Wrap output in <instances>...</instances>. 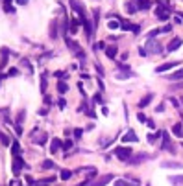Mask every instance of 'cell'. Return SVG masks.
Masks as SVG:
<instances>
[{
  "label": "cell",
  "instance_id": "obj_23",
  "mask_svg": "<svg viewBox=\"0 0 183 186\" xmlns=\"http://www.w3.org/2000/svg\"><path fill=\"white\" fill-rule=\"evenodd\" d=\"M61 145H63V149H70V147H72V142H70V140H65Z\"/></svg>",
  "mask_w": 183,
  "mask_h": 186
},
{
  "label": "cell",
  "instance_id": "obj_17",
  "mask_svg": "<svg viewBox=\"0 0 183 186\" xmlns=\"http://www.w3.org/2000/svg\"><path fill=\"white\" fill-rule=\"evenodd\" d=\"M70 33H76L78 31V21H70V28H69Z\"/></svg>",
  "mask_w": 183,
  "mask_h": 186
},
{
  "label": "cell",
  "instance_id": "obj_9",
  "mask_svg": "<svg viewBox=\"0 0 183 186\" xmlns=\"http://www.w3.org/2000/svg\"><path fill=\"white\" fill-rule=\"evenodd\" d=\"M163 149H170V151L174 153V145L168 140V135H166V133H165V140H163Z\"/></svg>",
  "mask_w": 183,
  "mask_h": 186
},
{
  "label": "cell",
  "instance_id": "obj_4",
  "mask_svg": "<svg viewBox=\"0 0 183 186\" xmlns=\"http://www.w3.org/2000/svg\"><path fill=\"white\" fill-rule=\"evenodd\" d=\"M155 17H157L159 21H166V19H170V11H168L166 7H161V6H159V7L155 9Z\"/></svg>",
  "mask_w": 183,
  "mask_h": 186
},
{
  "label": "cell",
  "instance_id": "obj_10",
  "mask_svg": "<svg viewBox=\"0 0 183 186\" xmlns=\"http://www.w3.org/2000/svg\"><path fill=\"white\" fill-rule=\"evenodd\" d=\"M24 166V162H22V159L20 157H15V164H13V171L15 173H19V169Z\"/></svg>",
  "mask_w": 183,
  "mask_h": 186
},
{
  "label": "cell",
  "instance_id": "obj_18",
  "mask_svg": "<svg viewBox=\"0 0 183 186\" xmlns=\"http://www.w3.org/2000/svg\"><path fill=\"white\" fill-rule=\"evenodd\" d=\"M170 79H183V68L178 70V72H174V74L170 76Z\"/></svg>",
  "mask_w": 183,
  "mask_h": 186
},
{
  "label": "cell",
  "instance_id": "obj_7",
  "mask_svg": "<svg viewBox=\"0 0 183 186\" xmlns=\"http://www.w3.org/2000/svg\"><path fill=\"white\" fill-rule=\"evenodd\" d=\"M115 186H141L137 181H126V179H119L115 181Z\"/></svg>",
  "mask_w": 183,
  "mask_h": 186
},
{
  "label": "cell",
  "instance_id": "obj_29",
  "mask_svg": "<svg viewBox=\"0 0 183 186\" xmlns=\"http://www.w3.org/2000/svg\"><path fill=\"white\" fill-rule=\"evenodd\" d=\"M26 2H28V0H17V4H20V6H24Z\"/></svg>",
  "mask_w": 183,
  "mask_h": 186
},
{
  "label": "cell",
  "instance_id": "obj_12",
  "mask_svg": "<svg viewBox=\"0 0 183 186\" xmlns=\"http://www.w3.org/2000/svg\"><path fill=\"white\" fill-rule=\"evenodd\" d=\"M59 145H61L59 138H52V145H50V151H52V153H56V151L59 149Z\"/></svg>",
  "mask_w": 183,
  "mask_h": 186
},
{
  "label": "cell",
  "instance_id": "obj_16",
  "mask_svg": "<svg viewBox=\"0 0 183 186\" xmlns=\"http://www.w3.org/2000/svg\"><path fill=\"white\" fill-rule=\"evenodd\" d=\"M105 54H107L109 57H115V55H117V46H109V48L105 50Z\"/></svg>",
  "mask_w": 183,
  "mask_h": 186
},
{
  "label": "cell",
  "instance_id": "obj_14",
  "mask_svg": "<svg viewBox=\"0 0 183 186\" xmlns=\"http://www.w3.org/2000/svg\"><path fill=\"white\" fill-rule=\"evenodd\" d=\"M137 6H139V9H148L152 4H150V0H139V4H137Z\"/></svg>",
  "mask_w": 183,
  "mask_h": 186
},
{
  "label": "cell",
  "instance_id": "obj_25",
  "mask_svg": "<svg viewBox=\"0 0 183 186\" xmlns=\"http://www.w3.org/2000/svg\"><path fill=\"white\" fill-rule=\"evenodd\" d=\"M126 9H128V13H135V6H133V4H128Z\"/></svg>",
  "mask_w": 183,
  "mask_h": 186
},
{
  "label": "cell",
  "instance_id": "obj_24",
  "mask_svg": "<svg viewBox=\"0 0 183 186\" xmlns=\"http://www.w3.org/2000/svg\"><path fill=\"white\" fill-rule=\"evenodd\" d=\"M58 90H59L61 94H63V92L67 90V85H65V83H59V85H58Z\"/></svg>",
  "mask_w": 183,
  "mask_h": 186
},
{
  "label": "cell",
  "instance_id": "obj_6",
  "mask_svg": "<svg viewBox=\"0 0 183 186\" xmlns=\"http://www.w3.org/2000/svg\"><path fill=\"white\" fill-rule=\"evenodd\" d=\"M180 46H181V39H180V37H176V39H172V41L168 42V46H166V48H168V52H174V50H178Z\"/></svg>",
  "mask_w": 183,
  "mask_h": 186
},
{
  "label": "cell",
  "instance_id": "obj_3",
  "mask_svg": "<svg viewBox=\"0 0 183 186\" xmlns=\"http://www.w3.org/2000/svg\"><path fill=\"white\" fill-rule=\"evenodd\" d=\"M178 64H180V61L163 63V64H159V66L155 68V72H157V74H163V72H166V70H170V68H174V66H178Z\"/></svg>",
  "mask_w": 183,
  "mask_h": 186
},
{
  "label": "cell",
  "instance_id": "obj_19",
  "mask_svg": "<svg viewBox=\"0 0 183 186\" xmlns=\"http://www.w3.org/2000/svg\"><path fill=\"white\" fill-rule=\"evenodd\" d=\"M43 168H44V169H50V168H54V162H52V160H44V162H43Z\"/></svg>",
  "mask_w": 183,
  "mask_h": 186
},
{
  "label": "cell",
  "instance_id": "obj_1",
  "mask_svg": "<svg viewBox=\"0 0 183 186\" xmlns=\"http://www.w3.org/2000/svg\"><path fill=\"white\" fill-rule=\"evenodd\" d=\"M115 155H117L120 160H130L131 149H130V147H117V149H115Z\"/></svg>",
  "mask_w": 183,
  "mask_h": 186
},
{
  "label": "cell",
  "instance_id": "obj_27",
  "mask_svg": "<svg viewBox=\"0 0 183 186\" xmlns=\"http://www.w3.org/2000/svg\"><path fill=\"white\" fill-rule=\"evenodd\" d=\"M137 120H139V122H146V116H144V114H137Z\"/></svg>",
  "mask_w": 183,
  "mask_h": 186
},
{
  "label": "cell",
  "instance_id": "obj_28",
  "mask_svg": "<svg viewBox=\"0 0 183 186\" xmlns=\"http://www.w3.org/2000/svg\"><path fill=\"white\" fill-rule=\"evenodd\" d=\"M74 136H76V138H80V136H81V129H76V131H74Z\"/></svg>",
  "mask_w": 183,
  "mask_h": 186
},
{
  "label": "cell",
  "instance_id": "obj_26",
  "mask_svg": "<svg viewBox=\"0 0 183 186\" xmlns=\"http://www.w3.org/2000/svg\"><path fill=\"white\" fill-rule=\"evenodd\" d=\"M183 181V177H172L170 179V183H174V184H178V183H181Z\"/></svg>",
  "mask_w": 183,
  "mask_h": 186
},
{
  "label": "cell",
  "instance_id": "obj_20",
  "mask_svg": "<svg viewBox=\"0 0 183 186\" xmlns=\"http://www.w3.org/2000/svg\"><path fill=\"white\" fill-rule=\"evenodd\" d=\"M0 142H2L4 145H8V144H9V138H8L6 135H2V133H0Z\"/></svg>",
  "mask_w": 183,
  "mask_h": 186
},
{
  "label": "cell",
  "instance_id": "obj_8",
  "mask_svg": "<svg viewBox=\"0 0 183 186\" xmlns=\"http://www.w3.org/2000/svg\"><path fill=\"white\" fill-rule=\"evenodd\" d=\"M163 168H174V169H180L181 168V164L180 162H172V160H165V162H161Z\"/></svg>",
  "mask_w": 183,
  "mask_h": 186
},
{
  "label": "cell",
  "instance_id": "obj_15",
  "mask_svg": "<svg viewBox=\"0 0 183 186\" xmlns=\"http://www.w3.org/2000/svg\"><path fill=\"white\" fill-rule=\"evenodd\" d=\"M59 177L63 179V181H67V179H70V177H72V171H70V169H63Z\"/></svg>",
  "mask_w": 183,
  "mask_h": 186
},
{
  "label": "cell",
  "instance_id": "obj_5",
  "mask_svg": "<svg viewBox=\"0 0 183 186\" xmlns=\"http://www.w3.org/2000/svg\"><path fill=\"white\" fill-rule=\"evenodd\" d=\"M122 142H124V144H128V142H137V135H135L133 131H128V133L122 136Z\"/></svg>",
  "mask_w": 183,
  "mask_h": 186
},
{
  "label": "cell",
  "instance_id": "obj_21",
  "mask_svg": "<svg viewBox=\"0 0 183 186\" xmlns=\"http://www.w3.org/2000/svg\"><path fill=\"white\" fill-rule=\"evenodd\" d=\"M107 26H109V30H117V28H119V22H117V21H109Z\"/></svg>",
  "mask_w": 183,
  "mask_h": 186
},
{
  "label": "cell",
  "instance_id": "obj_11",
  "mask_svg": "<svg viewBox=\"0 0 183 186\" xmlns=\"http://www.w3.org/2000/svg\"><path fill=\"white\" fill-rule=\"evenodd\" d=\"M172 133L176 135V136H183V125L181 124H176L172 127Z\"/></svg>",
  "mask_w": 183,
  "mask_h": 186
},
{
  "label": "cell",
  "instance_id": "obj_2",
  "mask_svg": "<svg viewBox=\"0 0 183 186\" xmlns=\"http://www.w3.org/2000/svg\"><path fill=\"white\" fill-rule=\"evenodd\" d=\"M111 181H113V175H111V173H109V175H102L96 181H93L91 186H105L107 183H111Z\"/></svg>",
  "mask_w": 183,
  "mask_h": 186
},
{
  "label": "cell",
  "instance_id": "obj_22",
  "mask_svg": "<svg viewBox=\"0 0 183 186\" xmlns=\"http://www.w3.org/2000/svg\"><path fill=\"white\" fill-rule=\"evenodd\" d=\"M11 151H13V155H17V153L20 151V147H19V144H17V142H15V144L11 145Z\"/></svg>",
  "mask_w": 183,
  "mask_h": 186
},
{
  "label": "cell",
  "instance_id": "obj_13",
  "mask_svg": "<svg viewBox=\"0 0 183 186\" xmlns=\"http://www.w3.org/2000/svg\"><path fill=\"white\" fill-rule=\"evenodd\" d=\"M150 100H152V94H148V96H144V98H142L141 102H139V107H141V109H142V107H146V105L150 103Z\"/></svg>",
  "mask_w": 183,
  "mask_h": 186
}]
</instances>
